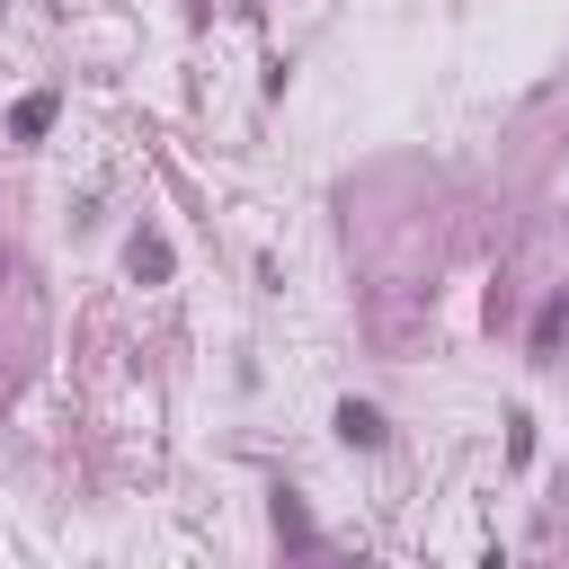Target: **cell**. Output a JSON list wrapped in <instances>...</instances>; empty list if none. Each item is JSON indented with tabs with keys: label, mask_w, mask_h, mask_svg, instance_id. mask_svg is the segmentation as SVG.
Segmentation results:
<instances>
[{
	"label": "cell",
	"mask_w": 569,
	"mask_h": 569,
	"mask_svg": "<svg viewBox=\"0 0 569 569\" xmlns=\"http://www.w3.org/2000/svg\"><path fill=\"white\" fill-rule=\"evenodd\" d=\"M338 436H347V445H365V453H373V445H382V436H391V427H382V409H373V400H347V409H338Z\"/></svg>",
	"instance_id": "obj_1"
},
{
	"label": "cell",
	"mask_w": 569,
	"mask_h": 569,
	"mask_svg": "<svg viewBox=\"0 0 569 569\" xmlns=\"http://www.w3.org/2000/svg\"><path fill=\"white\" fill-rule=\"evenodd\" d=\"M53 107H62L53 89H36V98H18V116H9V133H18V142H44V124H53Z\"/></svg>",
	"instance_id": "obj_2"
},
{
	"label": "cell",
	"mask_w": 569,
	"mask_h": 569,
	"mask_svg": "<svg viewBox=\"0 0 569 569\" xmlns=\"http://www.w3.org/2000/svg\"><path fill=\"white\" fill-rule=\"evenodd\" d=\"M560 320H569V293H551V302H542V320H533V347H542V356H551V338H560Z\"/></svg>",
	"instance_id": "obj_3"
}]
</instances>
